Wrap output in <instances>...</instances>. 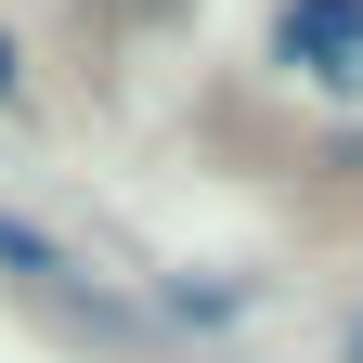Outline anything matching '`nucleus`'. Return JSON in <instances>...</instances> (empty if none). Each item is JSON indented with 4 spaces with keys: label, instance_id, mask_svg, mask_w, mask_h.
<instances>
[{
    "label": "nucleus",
    "instance_id": "obj_1",
    "mask_svg": "<svg viewBox=\"0 0 363 363\" xmlns=\"http://www.w3.org/2000/svg\"><path fill=\"white\" fill-rule=\"evenodd\" d=\"M272 65L298 91L363 104V0H272Z\"/></svg>",
    "mask_w": 363,
    "mask_h": 363
},
{
    "label": "nucleus",
    "instance_id": "obj_2",
    "mask_svg": "<svg viewBox=\"0 0 363 363\" xmlns=\"http://www.w3.org/2000/svg\"><path fill=\"white\" fill-rule=\"evenodd\" d=\"M0 272H13V286H39L52 311H78V325H117V286H104L65 234H39V220H13V208H0Z\"/></svg>",
    "mask_w": 363,
    "mask_h": 363
},
{
    "label": "nucleus",
    "instance_id": "obj_3",
    "mask_svg": "<svg viewBox=\"0 0 363 363\" xmlns=\"http://www.w3.org/2000/svg\"><path fill=\"white\" fill-rule=\"evenodd\" d=\"M13 91H26V78H13V39H0V104H13Z\"/></svg>",
    "mask_w": 363,
    "mask_h": 363
},
{
    "label": "nucleus",
    "instance_id": "obj_4",
    "mask_svg": "<svg viewBox=\"0 0 363 363\" xmlns=\"http://www.w3.org/2000/svg\"><path fill=\"white\" fill-rule=\"evenodd\" d=\"M350 363H363V311H350Z\"/></svg>",
    "mask_w": 363,
    "mask_h": 363
}]
</instances>
